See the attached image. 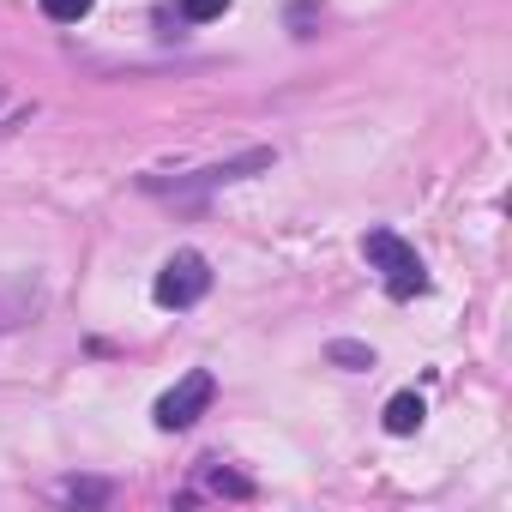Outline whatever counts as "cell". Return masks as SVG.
<instances>
[{
  "mask_svg": "<svg viewBox=\"0 0 512 512\" xmlns=\"http://www.w3.org/2000/svg\"><path fill=\"white\" fill-rule=\"evenodd\" d=\"M362 260L380 272V284H386L398 302H410V296H422V290H428V272H422V260H416V247H410L404 235H392V229H368Z\"/></svg>",
  "mask_w": 512,
  "mask_h": 512,
  "instance_id": "cell-1",
  "label": "cell"
},
{
  "mask_svg": "<svg viewBox=\"0 0 512 512\" xmlns=\"http://www.w3.org/2000/svg\"><path fill=\"white\" fill-rule=\"evenodd\" d=\"M211 398H217V380H211L205 368H193V374H181V380L157 398V410H151V416H157V428H163V434H175V428H193V422L211 410Z\"/></svg>",
  "mask_w": 512,
  "mask_h": 512,
  "instance_id": "cell-2",
  "label": "cell"
},
{
  "mask_svg": "<svg viewBox=\"0 0 512 512\" xmlns=\"http://www.w3.org/2000/svg\"><path fill=\"white\" fill-rule=\"evenodd\" d=\"M205 290H211V266H205V253H175V260L157 272V284H151L157 308H193Z\"/></svg>",
  "mask_w": 512,
  "mask_h": 512,
  "instance_id": "cell-3",
  "label": "cell"
},
{
  "mask_svg": "<svg viewBox=\"0 0 512 512\" xmlns=\"http://www.w3.org/2000/svg\"><path fill=\"white\" fill-rule=\"evenodd\" d=\"M422 416H428V404H422L416 392H398V398L386 404V434H416Z\"/></svg>",
  "mask_w": 512,
  "mask_h": 512,
  "instance_id": "cell-4",
  "label": "cell"
},
{
  "mask_svg": "<svg viewBox=\"0 0 512 512\" xmlns=\"http://www.w3.org/2000/svg\"><path fill=\"white\" fill-rule=\"evenodd\" d=\"M37 7H43V13H49L55 25H79V19H85V13L97 7V0H37Z\"/></svg>",
  "mask_w": 512,
  "mask_h": 512,
  "instance_id": "cell-5",
  "label": "cell"
},
{
  "mask_svg": "<svg viewBox=\"0 0 512 512\" xmlns=\"http://www.w3.org/2000/svg\"><path fill=\"white\" fill-rule=\"evenodd\" d=\"M175 7H181V19L205 25V19H223V7H229V0H175Z\"/></svg>",
  "mask_w": 512,
  "mask_h": 512,
  "instance_id": "cell-6",
  "label": "cell"
},
{
  "mask_svg": "<svg viewBox=\"0 0 512 512\" xmlns=\"http://www.w3.org/2000/svg\"><path fill=\"white\" fill-rule=\"evenodd\" d=\"M332 362H350V368H368V362H374V350H362V344H332Z\"/></svg>",
  "mask_w": 512,
  "mask_h": 512,
  "instance_id": "cell-7",
  "label": "cell"
}]
</instances>
